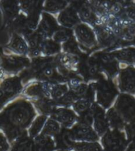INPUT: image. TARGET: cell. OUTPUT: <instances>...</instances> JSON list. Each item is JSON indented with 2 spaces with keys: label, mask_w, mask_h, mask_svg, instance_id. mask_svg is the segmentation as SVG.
<instances>
[{
  "label": "cell",
  "mask_w": 135,
  "mask_h": 151,
  "mask_svg": "<svg viewBox=\"0 0 135 151\" xmlns=\"http://www.w3.org/2000/svg\"><path fill=\"white\" fill-rule=\"evenodd\" d=\"M35 116V111L29 103L25 101L16 103L7 109L0 118L1 125H9L21 129L28 126Z\"/></svg>",
  "instance_id": "6da1fadb"
},
{
  "label": "cell",
  "mask_w": 135,
  "mask_h": 151,
  "mask_svg": "<svg viewBox=\"0 0 135 151\" xmlns=\"http://www.w3.org/2000/svg\"><path fill=\"white\" fill-rule=\"evenodd\" d=\"M115 109L125 122H135V99L133 97L123 94L117 101Z\"/></svg>",
  "instance_id": "7a4b0ae2"
},
{
  "label": "cell",
  "mask_w": 135,
  "mask_h": 151,
  "mask_svg": "<svg viewBox=\"0 0 135 151\" xmlns=\"http://www.w3.org/2000/svg\"><path fill=\"white\" fill-rule=\"evenodd\" d=\"M127 143L124 134L117 130L107 132L103 138L105 151H124Z\"/></svg>",
  "instance_id": "3957f363"
},
{
  "label": "cell",
  "mask_w": 135,
  "mask_h": 151,
  "mask_svg": "<svg viewBox=\"0 0 135 151\" xmlns=\"http://www.w3.org/2000/svg\"><path fill=\"white\" fill-rule=\"evenodd\" d=\"M73 140L95 141L98 139L97 135L90 125L80 123L70 131Z\"/></svg>",
  "instance_id": "277c9868"
},
{
  "label": "cell",
  "mask_w": 135,
  "mask_h": 151,
  "mask_svg": "<svg viewBox=\"0 0 135 151\" xmlns=\"http://www.w3.org/2000/svg\"><path fill=\"white\" fill-rule=\"evenodd\" d=\"M120 87L123 91L135 92V69L129 68L121 73Z\"/></svg>",
  "instance_id": "5b68a950"
},
{
  "label": "cell",
  "mask_w": 135,
  "mask_h": 151,
  "mask_svg": "<svg viewBox=\"0 0 135 151\" xmlns=\"http://www.w3.org/2000/svg\"><path fill=\"white\" fill-rule=\"evenodd\" d=\"M93 113L95 129L99 134L102 135L107 131L108 128L107 121L105 118L104 111L99 106H95L93 110Z\"/></svg>",
  "instance_id": "8992f818"
},
{
  "label": "cell",
  "mask_w": 135,
  "mask_h": 151,
  "mask_svg": "<svg viewBox=\"0 0 135 151\" xmlns=\"http://www.w3.org/2000/svg\"><path fill=\"white\" fill-rule=\"evenodd\" d=\"M115 95L116 92L115 89L108 83H104L101 86L99 89V102L103 106L107 107L111 105Z\"/></svg>",
  "instance_id": "52a82bcc"
},
{
  "label": "cell",
  "mask_w": 135,
  "mask_h": 151,
  "mask_svg": "<svg viewBox=\"0 0 135 151\" xmlns=\"http://www.w3.org/2000/svg\"><path fill=\"white\" fill-rule=\"evenodd\" d=\"M53 116L54 119L60 122L66 127L71 126L76 119L74 112L66 109H59L53 111Z\"/></svg>",
  "instance_id": "ba28073f"
},
{
  "label": "cell",
  "mask_w": 135,
  "mask_h": 151,
  "mask_svg": "<svg viewBox=\"0 0 135 151\" xmlns=\"http://www.w3.org/2000/svg\"><path fill=\"white\" fill-rule=\"evenodd\" d=\"M27 63V60L17 57H6L2 59L1 65L7 71H15L20 69Z\"/></svg>",
  "instance_id": "9c48e42d"
},
{
  "label": "cell",
  "mask_w": 135,
  "mask_h": 151,
  "mask_svg": "<svg viewBox=\"0 0 135 151\" xmlns=\"http://www.w3.org/2000/svg\"><path fill=\"white\" fill-rule=\"evenodd\" d=\"M21 87L20 81L17 78H10L5 80L1 86V88L9 98L17 94Z\"/></svg>",
  "instance_id": "30bf717a"
},
{
  "label": "cell",
  "mask_w": 135,
  "mask_h": 151,
  "mask_svg": "<svg viewBox=\"0 0 135 151\" xmlns=\"http://www.w3.org/2000/svg\"><path fill=\"white\" fill-rule=\"evenodd\" d=\"M36 147L38 151H53L55 145L50 136L42 134L36 139Z\"/></svg>",
  "instance_id": "8fae6325"
},
{
  "label": "cell",
  "mask_w": 135,
  "mask_h": 151,
  "mask_svg": "<svg viewBox=\"0 0 135 151\" xmlns=\"http://www.w3.org/2000/svg\"><path fill=\"white\" fill-rule=\"evenodd\" d=\"M107 118L111 125L115 129H122L124 125L123 119L115 109H111L107 113Z\"/></svg>",
  "instance_id": "7c38bea8"
},
{
  "label": "cell",
  "mask_w": 135,
  "mask_h": 151,
  "mask_svg": "<svg viewBox=\"0 0 135 151\" xmlns=\"http://www.w3.org/2000/svg\"><path fill=\"white\" fill-rule=\"evenodd\" d=\"M4 12L7 18H13L18 11V5L16 0H4L2 3Z\"/></svg>",
  "instance_id": "4fadbf2b"
},
{
  "label": "cell",
  "mask_w": 135,
  "mask_h": 151,
  "mask_svg": "<svg viewBox=\"0 0 135 151\" xmlns=\"http://www.w3.org/2000/svg\"><path fill=\"white\" fill-rule=\"evenodd\" d=\"M72 148L76 151H102L101 146L97 142L74 143Z\"/></svg>",
  "instance_id": "5bb4252c"
},
{
  "label": "cell",
  "mask_w": 135,
  "mask_h": 151,
  "mask_svg": "<svg viewBox=\"0 0 135 151\" xmlns=\"http://www.w3.org/2000/svg\"><path fill=\"white\" fill-rule=\"evenodd\" d=\"M36 150L37 148L32 140L24 139L16 143L13 151H36Z\"/></svg>",
  "instance_id": "9a60e30c"
},
{
  "label": "cell",
  "mask_w": 135,
  "mask_h": 151,
  "mask_svg": "<svg viewBox=\"0 0 135 151\" xmlns=\"http://www.w3.org/2000/svg\"><path fill=\"white\" fill-rule=\"evenodd\" d=\"M60 130V127L58 123L54 120L50 119L46 122L42 134L48 135V136H54L59 133Z\"/></svg>",
  "instance_id": "2e32d148"
},
{
  "label": "cell",
  "mask_w": 135,
  "mask_h": 151,
  "mask_svg": "<svg viewBox=\"0 0 135 151\" xmlns=\"http://www.w3.org/2000/svg\"><path fill=\"white\" fill-rule=\"evenodd\" d=\"M46 119V116L45 115L39 116L36 119L29 130V134L31 137H36L39 133L41 129L43 128L44 124L45 123Z\"/></svg>",
  "instance_id": "e0dca14e"
},
{
  "label": "cell",
  "mask_w": 135,
  "mask_h": 151,
  "mask_svg": "<svg viewBox=\"0 0 135 151\" xmlns=\"http://www.w3.org/2000/svg\"><path fill=\"white\" fill-rule=\"evenodd\" d=\"M61 23L65 25H74L77 22V19L74 9H69L65 12L61 16Z\"/></svg>",
  "instance_id": "ac0fdd59"
},
{
  "label": "cell",
  "mask_w": 135,
  "mask_h": 151,
  "mask_svg": "<svg viewBox=\"0 0 135 151\" xmlns=\"http://www.w3.org/2000/svg\"><path fill=\"white\" fill-rule=\"evenodd\" d=\"M81 26L82 27H80L79 28L77 27V35L80 36V38L82 41H84V43L91 45L93 42V37L92 32L87 27H84V25Z\"/></svg>",
  "instance_id": "d6986e66"
},
{
  "label": "cell",
  "mask_w": 135,
  "mask_h": 151,
  "mask_svg": "<svg viewBox=\"0 0 135 151\" xmlns=\"http://www.w3.org/2000/svg\"><path fill=\"white\" fill-rule=\"evenodd\" d=\"M10 47L14 50L19 52L21 53H23L26 51V45L21 39L19 38L18 36H15L14 37L10 44Z\"/></svg>",
  "instance_id": "ffe728a7"
},
{
  "label": "cell",
  "mask_w": 135,
  "mask_h": 151,
  "mask_svg": "<svg viewBox=\"0 0 135 151\" xmlns=\"http://www.w3.org/2000/svg\"><path fill=\"white\" fill-rule=\"evenodd\" d=\"M70 0H47L46 7L51 10H58L64 7Z\"/></svg>",
  "instance_id": "44dd1931"
},
{
  "label": "cell",
  "mask_w": 135,
  "mask_h": 151,
  "mask_svg": "<svg viewBox=\"0 0 135 151\" xmlns=\"http://www.w3.org/2000/svg\"><path fill=\"white\" fill-rule=\"evenodd\" d=\"M90 102L89 100L82 99L77 101L74 104V109L80 114H83L89 110Z\"/></svg>",
  "instance_id": "7402d4cb"
},
{
  "label": "cell",
  "mask_w": 135,
  "mask_h": 151,
  "mask_svg": "<svg viewBox=\"0 0 135 151\" xmlns=\"http://www.w3.org/2000/svg\"><path fill=\"white\" fill-rule=\"evenodd\" d=\"M38 109L43 113L48 114L53 113V105L46 101H40L37 103Z\"/></svg>",
  "instance_id": "603a6c76"
},
{
  "label": "cell",
  "mask_w": 135,
  "mask_h": 151,
  "mask_svg": "<svg viewBox=\"0 0 135 151\" xmlns=\"http://www.w3.org/2000/svg\"><path fill=\"white\" fill-rule=\"evenodd\" d=\"M67 91V88L65 85H58L52 89V95L54 99H60L65 95Z\"/></svg>",
  "instance_id": "cb8c5ba5"
},
{
  "label": "cell",
  "mask_w": 135,
  "mask_h": 151,
  "mask_svg": "<svg viewBox=\"0 0 135 151\" xmlns=\"http://www.w3.org/2000/svg\"><path fill=\"white\" fill-rule=\"evenodd\" d=\"M43 0H21L22 6L26 9H30L33 7H38Z\"/></svg>",
  "instance_id": "d4e9b609"
},
{
  "label": "cell",
  "mask_w": 135,
  "mask_h": 151,
  "mask_svg": "<svg viewBox=\"0 0 135 151\" xmlns=\"http://www.w3.org/2000/svg\"><path fill=\"white\" fill-rule=\"evenodd\" d=\"M126 132L128 140L132 141L135 140V122L129 123L126 127Z\"/></svg>",
  "instance_id": "484cf974"
},
{
  "label": "cell",
  "mask_w": 135,
  "mask_h": 151,
  "mask_svg": "<svg viewBox=\"0 0 135 151\" xmlns=\"http://www.w3.org/2000/svg\"><path fill=\"white\" fill-rule=\"evenodd\" d=\"M27 94L30 95H43V90L42 87H41V86L37 85L32 86V87H30L27 90Z\"/></svg>",
  "instance_id": "4316f807"
},
{
  "label": "cell",
  "mask_w": 135,
  "mask_h": 151,
  "mask_svg": "<svg viewBox=\"0 0 135 151\" xmlns=\"http://www.w3.org/2000/svg\"><path fill=\"white\" fill-rule=\"evenodd\" d=\"M44 49H45L46 53H54L58 51V47L54 43H46V45L44 46Z\"/></svg>",
  "instance_id": "83f0119b"
},
{
  "label": "cell",
  "mask_w": 135,
  "mask_h": 151,
  "mask_svg": "<svg viewBox=\"0 0 135 151\" xmlns=\"http://www.w3.org/2000/svg\"><path fill=\"white\" fill-rule=\"evenodd\" d=\"M9 148V145L7 141L6 137L0 132V151H7Z\"/></svg>",
  "instance_id": "f1b7e54d"
},
{
  "label": "cell",
  "mask_w": 135,
  "mask_h": 151,
  "mask_svg": "<svg viewBox=\"0 0 135 151\" xmlns=\"http://www.w3.org/2000/svg\"><path fill=\"white\" fill-rule=\"evenodd\" d=\"M9 97L6 95V93L1 88H0V108L4 105V103L6 102Z\"/></svg>",
  "instance_id": "f546056e"
},
{
  "label": "cell",
  "mask_w": 135,
  "mask_h": 151,
  "mask_svg": "<svg viewBox=\"0 0 135 151\" xmlns=\"http://www.w3.org/2000/svg\"><path fill=\"white\" fill-rule=\"evenodd\" d=\"M42 73L43 76H45V77H50L54 74V70L51 67H46L43 71Z\"/></svg>",
  "instance_id": "4dcf8cb0"
},
{
  "label": "cell",
  "mask_w": 135,
  "mask_h": 151,
  "mask_svg": "<svg viewBox=\"0 0 135 151\" xmlns=\"http://www.w3.org/2000/svg\"><path fill=\"white\" fill-rule=\"evenodd\" d=\"M125 151H135V140H132Z\"/></svg>",
  "instance_id": "1f68e13d"
},
{
  "label": "cell",
  "mask_w": 135,
  "mask_h": 151,
  "mask_svg": "<svg viewBox=\"0 0 135 151\" xmlns=\"http://www.w3.org/2000/svg\"><path fill=\"white\" fill-rule=\"evenodd\" d=\"M60 151H68V150H60Z\"/></svg>",
  "instance_id": "d6a6232c"
}]
</instances>
